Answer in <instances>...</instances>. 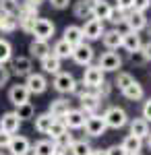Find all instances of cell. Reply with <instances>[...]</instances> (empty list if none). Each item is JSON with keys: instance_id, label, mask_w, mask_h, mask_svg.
Wrapping results in <instances>:
<instances>
[{"instance_id": "obj_1", "label": "cell", "mask_w": 151, "mask_h": 155, "mask_svg": "<svg viewBox=\"0 0 151 155\" xmlns=\"http://www.w3.org/2000/svg\"><path fill=\"white\" fill-rule=\"evenodd\" d=\"M102 116H104L108 128H116L118 130V128H122V126L128 124V114L122 110V107H118V106H110Z\"/></svg>"}, {"instance_id": "obj_2", "label": "cell", "mask_w": 151, "mask_h": 155, "mask_svg": "<svg viewBox=\"0 0 151 155\" xmlns=\"http://www.w3.org/2000/svg\"><path fill=\"white\" fill-rule=\"evenodd\" d=\"M56 27L50 19H44V17H37L33 23V29H31V35H35V39H42V41H48L50 37L54 35Z\"/></svg>"}, {"instance_id": "obj_3", "label": "cell", "mask_w": 151, "mask_h": 155, "mask_svg": "<svg viewBox=\"0 0 151 155\" xmlns=\"http://www.w3.org/2000/svg\"><path fill=\"white\" fill-rule=\"evenodd\" d=\"M23 85L27 87L29 95H39V93H44L48 89V79H46V74H42V72H31L29 77H25Z\"/></svg>"}, {"instance_id": "obj_4", "label": "cell", "mask_w": 151, "mask_h": 155, "mask_svg": "<svg viewBox=\"0 0 151 155\" xmlns=\"http://www.w3.org/2000/svg\"><path fill=\"white\" fill-rule=\"evenodd\" d=\"M93 56H95V52H93V48L89 46V44H79V46H75L72 48V54H70V58L75 60L79 66H89L93 62Z\"/></svg>"}, {"instance_id": "obj_5", "label": "cell", "mask_w": 151, "mask_h": 155, "mask_svg": "<svg viewBox=\"0 0 151 155\" xmlns=\"http://www.w3.org/2000/svg\"><path fill=\"white\" fill-rule=\"evenodd\" d=\"M81 81L87 85L89 89H97L106 79H104L102 68H99L97 64H89V66H85V72H83V79H81Z\"/></svg>"}, {"instance_id": "obj_6", "label": "cell", "mask_w": 151, "mask_h": 155, "mask_svg": "<svg viewBox=\"0 0 151 155\" xmlns=\"http://www.w3.org/2000/svg\"><path fill=\"white\" fill-rule=\"evenodd\" d=\"M81 31H83V41H85V39L95 41V39H102L106 29H104V23H102V21H97V19H87L85 25L81 27Z\"/></svg>"}, {"instance_id": "obj_7", "label": "cell", "mask_w": 151, "mask_h": 155, "mask_svg": "<svg viewBox=\"0 0 151 155\" xmlns=\"http://www.w3.org/2000/svg\"><path fill=\"white\" fill-rule=\"evenodd\" d=\"M83 128H85V132H87L89 137H102V134H106V130H108L104 116H99V114L87 116V120H85V126H83Z\"/></svg>"}, {"instance_id": "obj_8", "label": "cell", "mask_w": 151, "mask_h": 155, "mask_svg": "<svg viewBox=\"0 0 151 155\" xmlns=\"http://www.w3.org/2000/svg\"><path fill=\"white\" fill-rule=\"evenodd\" d=\"M31 68H33V64H31L29 56H17L11 60V66H8L11 74H15V77H29L33 72Z\"/></svg>"}, {"instance_id": "obj_9", "label": "cell", "mask_w": 151, "mask_h": 155, "mask_svg": "<svg viewBox=\"0 0 151 155\" xmlns=\"http://www.w3.org/2000/svg\"><path fill=\"white\" fill-rule=\"evenodd\" d=\"M97 66L102 68V72H116L122 66V58L116 52H104L97 60Z\"/></svg>"}, {"instance_id": "obj_10", "label": "cell", "mask_w": 151, "mask_h": 155, "mask_svg": "<svg viewBox=\"0 0 151 155\" xmlns=\"http://www.w3.org/2000/svg\"><path fill=\"white\" fill-rule=\"evenodd\" d=\"M6 149L11 151V155H29L31 153V141L23 134H12L11 145Z\"/></svg>"}, {"instance_id": "obj_11", "label": "cell", "mask_w": 151, "mask_h": 155, "mask_svg": "<svg viewBox=\"0 0 151 155\" xmlns=\"http://www.w3.org/2000/svg\"><path fill=\"white\" fill-rule=\"evenodd\" d=\"M29 91H27V87L23 83H17L12 85L11 89H8V101H11L15 107L23 106V104H29Z\"/></svg>"}, {"instance_id": "obj_12", "label": "cell", "mask_w": 151, "mask_h": 155, "mask_svg": "<svg viewBox=\"0 0 151 155\" xmlns=\"http://www.w3.org/2000/svg\"><path fill=\"white\" fill-rule=\"evenodd\" d=\"M70 112V101L64 99V97H58V99H52L50 101V107H48V114H52V118L62 120L66 114Z\"/></svg>"}, {"instance_id": "obj_13", "label": "cell", "mask_w": 151, "mask_h": 155, "mask_svg": "<svg viewBox=\"0 0 151 155\" xmlns=\"http://www.w3.org/2000/svg\"><path fill=\"white\" fill-rule=\"evenodd\" d=\"M126 27H128V31H133V33L143 31V29L147 27V17H145V12L128 11V15H126Z\"/></svg>"}, {"instance_id": "obj_14", "label": "cell", "mask_w": 151, "mask_h": 155, "mask_svg": "<svg viewBox=\"0 0 151 155\" xmlns=\"http://www.w3.org/2000/svg\"><path fill=\"white\" fill-rule=\"evenodd\" d=\"M85 120H87V116L83 114L81 110H72V107H70V112L62 118V122H64V126H66L69 130H79V128L85 126Z\"/></svg>"}, {"instance_id": "obj_15", "label": "cell", "mask_w": 151, "mask_h": 155, "mask_svg": "<svg viewBox=\"0 0 151 155\" xmlns=\"http://www.w3.org/2000/svg\"><path fill=\"white\" fill-rule=\"evenodd\" d=\"M79 104H81V110L85 116H93V114H97V110H99V104H102V99L95 95V93H87V95H83L79 99Z\"/></svg>"}, {"instance_id": "obj_16", "label": "cell", "mask_w": 151, "mask_h": 155, "mask_svg": "<svg viewBox=\"0 0 151 155\" xmlns=\"http://www.w3.org/2000/svg\"><path fill=\"white\" fill-rule=\"evenodd\" d=\"M19 128H21V120L17 118L15 112H6L0 116V130L2 132L15 134V132H19Z\"/></svg>"}, {"instance_id": "obj_17", "label": "cell", "mask_w": 151, "mask_h": 155, "mask_svg": "<svg viewBox=\"0 0 151 155\" xmlns=\"http://www.w3.org/2000/svg\"><path fill=\"white\" fill-rule=\"evenodd\" d=\"M114 11V6L106 0H99V2H93L91 6V19H97V21H110V15Z\"/></svg>"}, {"instance_id": "obj_18", "label": "cell", "mask_w": 151, "mask_h": 155, "mask_svg": "<svg viewBox=\"0 0 151 155\" xmlns=\"http://www.w3.org/2000/svg\"><path fill=\"white\" fill-rule=\"evenodd\" d=\"M54 89L58 91V93H70V89H72V85H75V77L70 74V72H64L60 71L56 77H54Z\"/></svg>"}, {"instance_id": "obj_19", "label": "cell", "mask_w": 151, "mask_h": 155, "mask_svg": "<svg viewBox=\"0 0 151 155\" xmlns=\"http://www.w3.org/2000/svg\"><path fill=\"white\" fill-rule=\"evenodd\" d=\"M128 128H130V134L133 137H137V139H147L149 137V122L145 118H133V120H128Z\"/></svg>"}, {"instance_id": "obj_20", "label": "cell", "mask_w": 151, "mask_h": 155, "mask_svg": "<svg viewBox=\"0 0 151 155\" xmlns=\"http://www.w3.org/2000/svg\"><path fill=\"white\" fill-rule=\"evenodd\" d=\"M102 41H104V46L110 52L112 50H118V48H122V33L118 29H108V31H104V35H102Z\"/></svg>"}, {"instance_id": "obj_21", "label": "cell", "mask_w": 151, "mask_h": 155, "mask_svg": "<svg viewBox=\"0 0 151 155\" xmlns=\"http://www.w3.org/2000/svg\"><path fill=\"white\" fill-rule=\"evenodd\" d=\"M122 48L126 50L128 54H133V52H139L143 48V39H141L139 33H133V31H128L122 35Z\"/></svg>"}, {"instance_id": "obj_22", "label": "cell", "mask_w": 151, "mask_h": 155, "mask_svg": "<svg viewBox=\"0 0 151 155\" xmlns=\"http://www.w3.org/2000/svg\"><path fill=\"white\" fill-rule=\"evenodd\" d=\"M62 39L69 44V46H79V44H83V31L79 25H69L66 29H64V33H62Z\"/></svg>"}, {"instance_id": "obj_23", "label": "cell", "mask_w": 151, "mask_h": 155, "mask_svg": "<svg viewBox=\"0 0 151 155\" xmlns=\"http://www.w3.org/2000/svg\"><path fill=\"white\" fill-rule=\"evenodd\" d=\"M31 153L33 155H56V143L50 141V139L35 141V143L31 145Z\"/></svg>"}, {"instance_id": "obj_24", "label": "cell", "mask_w": 151, "mask_h": 155, "mask_svg": "<svg viewBox=\"0 0 151 155\" xmlns=\"http://www.w3.org/2000/svg\"><path fill=\"white\" fill-rule=\"evenodd\" d=\"M29 52H31V56L37 60H44L46 56L52 54V48H50V44L48 41H42V39H33L31 44H29Z\"/></svg>"}, {"instance_id": "obj_25", "label": "cell", "mask_w": 151, "mask_h": 155, "mask_svg": "<svg viewBox=\"0 0 151 155\" xmlns=\"http://www.w3.org/2000/svg\"><path fill=\"white\" fill-rule=\"evenodd\" d=\"M122 95L126 97L128 101H141L145 97V89H143V85L139 81H133L126 89H122Z\"/></svg>"}, {"instance_id": "obj_26", "label": "cell", "mask_w": 151, "mask_h": 155, "mask_svg": "<svg viewBox=\"0 0 151 155\" xmlns=\"http://www.w3.org/2000/svg\"><path fill=\"white\" fill-rule=\"evenodd\" d=\"M54 120H56V118H52V114H48V112H44V114H37V116L33 118L35 130L39 132V134H48L50 126L54 124Z\"/></svg>"}, {"instance_id": "obj_27", "label": "cell", "mask_w": 151, "mask_h": 155, "mask_svg": "<svg viewBox=\"0 0 151 155\" xmlns=\"http://www.w3.org/2000/svg\"><path fill=\"white\" fill-rule=\"evenodd\" d=\"M120 147H122L128 155H137V153H141V149H143V141L137 139V137H133V134H126V137L122 139Z\"/></svg>"}, {"instance_id": "obj_28", "label": "cell", "mask_w": 151, "mask_h": 155, "mask_svg": "<svg viewBox=\"0 0 151 155\" xmlns=\"http://www.w3.org/2000/svg\"><path fill=\"white\" fill-rule=\"evenodd\" d=\"M39 62H42V71L46 72V74H54L56 77L60 72V68H62V60H58L56 56H52V54L46 56L44 60H39Z\"/></svg>"}, {"instance_id": "obj_29", "label": "cell", "mask_w": 151, "mask_h": 155, "mask_svg": "<svg viewBox=\"0 0 151 155\" xmlns=\"http://www.w3.org/2000/svg\"><path fill=\"white\" fill-rule=\"evenodd\" d=\"M91 2H87V0H79V2H75V6H72V15L77 17V19H91Z\"/></svg>"}, {"instance_id": "obj_30", "label": "cell", "mask_w": 151, "mask_h": 155, "mask_svg": "<svg viewBox=\"0 0 151 155\" xmlns=\"http://www.w3.org/2000/svg\"><path fill=\"white\" fill-rule=\"evenodd\" d=\"M70 54H72V46H69L64 39H58V41L54 44V48H52V56H56L58 60L70 58Z\"/></svg>"}, {"instance_id": "obj_31", "label": "cell", "mask_w": 151, "mask_h": 155, "mask_svg": "<svg viewBox=\"0 0 151 155\" xmlns=\"http://www.w3.org/2000/svg\"><path fill=\"white\" fill-rule=\"evenodd\" d=\"M17 27H19L17 17L0 12V31H4V33H12V31H17Z\"/></svg>"}, {"instance_id": "obj_32", "label": "cell", "mask_w": 151, "mask_h": 155, "mask_svg": "<svg viewBox=\"0 0 151 155\" xmlns=\"http://www.w3.org/2000/svg\"><path fill=\"white\" fill-rule=\"evenodd\" d=\"M66 132H69V128L64 126V122H62V120H54V124H52L50 130H48V137H50V141L56 143V141H60Z\"/></svg>"}, {"instance_id": "obj_33", "label": "cell", "mask_w": 151, "mask_h": 155, "mask_svg": "<svg viewBox=\"0 0 151 155\" xmlns=\"http://www.w3.org/2000/svg\"><path fill=\"white\" fill-rule=\"evenodd\" d=\"M12 60V44L8 39L0 37V64H6Z\"/></svg>"}, {"instance_id": "obj_34", "label": "cell", "mask_w": 151, "mask_h": 155, "mask_svg": "<svg viewBox=\"0 0 151 155\" xmlns=\"http://www.w3.org/2000/svg\"><path fill=\"white\" fill-rule=\"evenodd\" d=\"M15 114H17V118L21 120H31L35 116V107H33V104L29 101V104H23V106H19V107H15Z\"/></svg>"}, {"instance_id": "obj_35", "label": "cell", "mask_w": 151, "mask_h": 155, "mask_svg": "<svg viewBox=\"0 0 151 155\" xmlns=\"http://www.w3.org/2000/svg\"><path fill=\"white\" fill-rule=\"evenodd\" d=\"M91 151H93V147L85 139L83 141H75L72 147H70V155H91Z\"/></svg>"}, {"instance_id": "obj_36", "label": "cell", "mask_w": 151, "mask_h": 155, "mask_svg": "<svg viewBox=\"0 0 151 155\" xmlns=\"http://www.w3.org/2000/svg\"><path fill=\"white\" fill-rule=\"evenodd\" d=\"M0 12L19 17V0H0Z\"/></svg>"}, {"instance_id": "obj_37", "label": "cell", "mask_w": 151, "mask_h": 155, "mask_svg": "<svg viewBox=\"0 0 151 155\" xmlns=\"http://www.w3.org/2000/svg\"><path fill=\"white\" fill-rule=\"evenodd\" d=\"M70 93H72L75 97H79V99H81V97L87 95V93H95V89H89V87L83 83V81H75L72 89H70Z\"/></svg>"}, {"instance_id": "obj_38", "label": "cell", "mask_w": 151, "mask_h": 155, "mask_svg": "<svg viewBox=\"0 0 151 155\" xmlns=\"http://www.w3.org/2000/svg\"><path fill=\"white\" fill-rule=\"evenodd\" d=\"M133 81H135V79H133V74H130V72H118L116 79H114V85H116L118 89L122 91V89H126Z\"/></svg>"}, {"instance_id": "obj_39", "label": "cell", "mask_w": 151, "mask_h": 155, "mask_svg": "<svg viewBox=\"0 0 151 155\" xmlns=\"http://www.w3.org/2000/svg\"><path fill=\"white\" fill-rule=\"evenodd\" d=\"M17 21H19V27H21V31H25V33H31L35 19H27V17H17Z\"/></svg>"}, {"instance_id": "obj_40", "label": "cell", "mask_w": 151, "mask_h": 155, "mask_svg": "<svg viewBox=\"0 0 151 155\" xmlns=\"http://www.w3.org/2000/svg\"><path fill=\"white\" fill-rule=\"evenodd\" d=\"M11 81V71H8V66L6 64H0V89L4 87V85H8Z\"/></svg>"}, {"instance_id": "obj_41", "label": "cell", "mask_w": 151, "mask_h": 155, "mask_svg": "<svg viewBox=\"0 0 151 155\" xmlns=\"http://www.w3.org/2000/svg\"><path fill=\"white\" fill-rule=\"evenodd\" d=\"M110 91H112V85L108 83V81H104V83H102L99 87H97V89H95V95L99 97V99H104V97L110 95Z\"/></svg>"}, {"instance_id": "obj_42", "label": "cell", "mask_w": 151, "mask_h": 155, "mask_svg": "<svg viewBox=\"0 0 151 155\" xmlns=\"http://www.w3.org/2000/svg\"><path fill=\"white\" fill-rule=\"evenodd\" d=\"M151 6V0H133V11L137 12H145Z\"/></svg>"}, {"instance_id": "obj_43", "label": "cell", "mask_w": 151, "mask_h": 155, "mask_svg": "<svg viewBox=\"0 0 151 155\" xmlns=\"http://www.w3.org/2000/svg\"><path fill=\"white\" fill-rule=\"evenodd\" d=\"M130 62H133L135 66H143V64L147 62V58L143 56V52L139 50V52H133V54H130Z\"/></svg>"}, {"instance_id": "obj_44", "label": "cell", "mask_w": 151, "mask_h": 155, "mask_svg": "<svg viewBox=\"0 0 151 155\" xmlns=\"http://www.w3.org/2000/svg\"><path fill=\"white\" fill-rule=\"evenodd\" d=\"M114 8H118V11H133V0H116V6Z\"/></svg>"}, {"instance_id": "obj_45", "label": "cell", "mask_w": 151, "mask_h": 155, "mask_svg": "<svg viewBox=\"0 0 151 155\" xmlns=\"http://www.w3.org/2000/svg\"><path fill=\"white\" fill-rule=\"evenodd\" d=\"M54 8H58V11H64V8H69V4H70V0H48Z\"/></svg>"}, {"instance_id": "obj_46", "label": "cell", "mask_w": 151, "mask_h": 155, "mask_svg": "<svg viewBox=\"0 0 151 155\" xmlns=\"http://www.w3.org/2000/svg\"><path fill=\"white\" fill-rule=\"evenodd\" d=\"M11 139H12V134L0 130V149H6V147L11 145Z\"/></svg>"}, {"instance_id": "obj_47", "label": "cell", "mask_w": 151, "mask_h": 155, "mask_svg": "<svg viewBox=\"0 0 151 155\" xmlns=\"http://www.w3.org/2000/svg\"><path fill=\"white\" fill-rule=\"evenodd\" d=\"M106 153H108V155H128L120 145H112L110 149H106Z\"/></svg>"}, {"instance_id": "obj_48", "label": "cell", "mask_w": 151, "mask_h": 155, "mask_svg": "<svg viewBox=\"0 0 151 155\" xmlns=\"http://www.w3.org/2000/svg\"><path fill=\"white\" fill-rule=\"evenodd\" d=\"M143 118L147 120V122H151V97L143 104Z\"/></svg>"}, {"instance_id": "obj_49", "label": "cell", "mask_w": 151, "mask_h": 155, "mask_svg": "<svg viewBox=\"0 0 151 155\" xmlns=\"http://www.w3.org/2000/svg\"><path fill=\"white\" fill-rule=\"evenodd\" d=\"M141 52H143V56L147 58V62L151 60V39L147 41V44H143V48H141Z\"/></svg>"}, {"instance_id": "obj_50", "label": "cell", "mask_w": 151, "mask_h": 155, "mask_svg": "<svg viewBox=\"0 0 151 155\" xmlns=\"http://www.w3.org/2000/svg\"><path fill=\"white\" fill-rule=\"evenodd\" d=\"M70 149H66V147H62V145H56V155H69Z\"/></svg>"}, {"instance_id": "obj_51", "label": "cell", "mask_w": 151, "mask_h": 155, "mask_svg": "<svg viewBox=\"0 0 151 155\" xmlns=\"http://www.w3.org/2000/svg\"><path fill=\"white\" fill-rule=\"evenodd\" d=\"M25 2H27V4H31V6H37V8H39L46 0H25Z\"/></svg>"}, {"instance_id": "obj_52", "label": "cell", "mask_w": 151, "mask_h": 155, "mask_svg": "<svg viewBox=\"0 0 151 155\" xmlns=\"http://www.w3.org/2000/svg\"><path fill=\"white\" fill-rule=\"evenodd\" d=\"M91 155H108V153H106V149H93Z\"/></svg>"}, {"instance_id": "obj_53", "label": "cell", "mask_w": 151, "mask_h": 155, "mask_svg": "<svg viewBox=\"0 0 151 155\" xmlns=\"http://www.w3.org/2000/svg\"><path fill=\"white\" fill-rule=\"evenodd\" d=\"M147 147L151 149V132H149V137H147Z\"/></svg>"}, {"instance_id": "obj_54", "label": "cell", "mask_w": 151, "mask_h": 155, "mask_svg": "<svg viewBox=\"0 0 151 155\" xmlns=\"http://www.w3.org/2000/svg\"><path fill=\"white\" fill-rule=\"evenodd\" d=\"M145 29H147V33L151 35V23H147V27H145Z\"/></svg>"}, {"instance_id": "obj_55", "label": "cell", "mask_w": 151, "mask_h": 155, "mask_svg": "<svg viewBox=\"0 0 151 155\" xmlns=\"http://www.w3.org/2000/svg\"><path fill=\"white\" fill-rule=\"evenodd\" d=\"M87 2H91V4H93V2H99V0H87Z\"/></svg>"}, {"instance_id": "obj_56", "label": "cell", "mask_w": 151, "mask_h": 155, "mask_svg": "<svg viewBox=\"0 0 151 155\" xmlns=\"http://www.w3.org/2000/svg\"><path fill=\"white\" fill-rule=\"evenodd\" d=\"M0 155H4V153H2V151H0Z\"/></svg>"}, {"instance_id": "obj_57", "label": "cell", "mask_w": 151, "mask_h": 155, "mask_svg": "<svg viewBox=\"0 0 151 155\" xmlns=\"http://www.w3.org/2000/svg\"><path fill=\"white\" fill-rule=\"evenodd\" d=\"M137 155H141V153H137Z\"/></svg>"}]
</instances>
